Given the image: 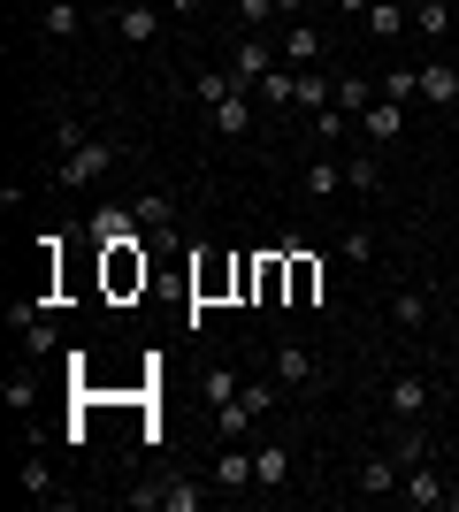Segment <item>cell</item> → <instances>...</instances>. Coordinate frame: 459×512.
Instances as JSON below:
<instances>
[{"mask_svg":"<svg viewBox=\"0 0 459 512\" xmlns=\"http://www.w3.org/2000/svg\"><path fill=\"white\" fill-rule=\"evenodd\" d=\"M115 161H123V146H115V138H85L77 153H62L54 184H69V192H77V184H100V176H108Z\"/></svg>","mask_w":459,"mask_h":512,"instance_id":"6da1fadb","label":"cell"},{"mask_svg":"<svg viewBox=\"0 0 459 512\" xmlns=\"http://www.w3.org/2000/svg\"><path fill=\"white\" fill-rule=\"evenodd\" d=\"M276 62H284V54H276V39H268V31H238V46H230V77H238L245 92L261 85Z\"/></svg>","mask_w":459,"mask_h":512,"instance_id":"7a4b0ae2","label":"cell"},{"mask_svg":"<svg viewBox=\"0 0 459 512\" xmlns=\"http://www.w3.org/2000/svg\"><path fill=\"white\" fill-rule=\"evenodd\" d=\"M352 130L383 153V146H398V138H406V107H398V100H368L360 115H352Z\"/></svg>","mask_w":459,"mask_h":512,"instance_id":"3957f363","label":"cell"},{"mask_svg":"<svg viewBox=\"0 0 459 512\" xmlns=\"http://www.w3.org/2000/svg\"><path fill=\"white\" fill-rule=\"evenodd\" d=\"M383 406H391V421H421V413L437 406V383H429V375H391Z\"/></svg>","mask_w":459,"mask_h":512,"instance_id":"277c9868","label":"cell"},{"mask_svg":"<svg viewBox=\"0 0 459 512\" xmlns=\"http://www.w3.org/2000/svg\"><path fill=\"white\" fill-rule=\"evenodd\" d=\"M398 505H414V512H437L452 505V490H444V474L421 459V467H406V482H398Z\"/></svg>","mask_w":459,"mask_h":512,"instance_id":"5b68a950","label":"cell"},{"mask_svg":"<svg viewBox=\"0 0 459 512\" xmlns=\"http://www.w3.org/2000/svg\"><path fill=\"white\" fill-rule=\"evenodd\" d=\"M398 482H406V467H398L391 451H368L360 474H352V490H360V497H398Z\"/></svg>","mask_w":459,"mask_h":512,"instance_id":"8992f818","label":"cell"},{"mask_svg":"<svg viewBox=\"0 0 459 512\" xmlns=\"http://www.w3.org/2000/svg\"><path fill=\"white\" fill-rule=\"evenodd\" d=\"M276 54H284L291 69H306V62H322V23H284V31H276Z\"/></svg>","mask_w":459,"mask_h":512,"instance_id":"52a82bcc","label":"cell"},{"mask_svg":"<svg viewBox=\"0 0 459 512\" xmlns=\"http://www.w3.org/2000/svg\"><path fill=\"white\" fill-rule=\"evenodd\" d=\"M268 375H276L284 390H306L322 367H314V352H306V344H276V352H268Z\"/></svg>","mask_w":459,"mask_h":512,"instance_id":"ba28073f","label":"cell"},{"mask_svg":"<svg viewBox=\"0 0 459 512\" xmlns=\"http://www.w3.org/2000/svg\"><path fill=\"white\" fill-rule=\"evenodd\" d=\"M115 31L131 46H161V8H153V0H123V8H115Z\"/></svg>","mask_w":459,"mask_h":512,"instance_id":"9c48e42d","label":"cell"},{"mask_svg":"<svg viewBox=\"0 0 459 512\" xmlns=\"http://www.w3.org/2000/svg\"><path fill=\"white\" fill-rule=\"evenodd\" d=\"M253 92H230V100H215L207 107V130H215V138H245V130H253Z\"/></svg>","mask_w":459,"mask_h":512,"instance_id":"30bf717a","label":"cell"},{"mask_svg":"<svg viewBox=\"0 0 459 512\" xmlns=\"http://www.w3.org/2000/svg\"><path fill=\"white\" fill-rule=\"evenodd\" d=\"M8 329H23V352H31V360H46V352H54V321L39 314V306H8Z\"/></svg>","mask_w":459,"mask_h":512,"instance_id":"8fae6325","label":"cell"},{"mask_svg":"<svg viewBox=\"0 0 459 512\" xmlns=\"http://www.w3.org/2000/svg\"><path fill=\"white\" fill-rule=\"evenodd\" d=\"M284 482H291V444L268 436V444L253 451V490H284Z\"/></svg>","mask_w":459,"mask_h":512,"instance_id":"7c38bea8","label":"cell"},{"mask_svg":"<svg viewBox=\"0 0 459 512\" xmlns=\"http://www.w3.org/2000/svg\"><path fill=\"white\" fill-rule=\"evenodd\" d=\"M360 23L391 46V39H406V31H414V8H406V0H368V16H360Z\"/></svg>","mask_w":459,"mask_h":512,"instance_id":"4fadbf2b","label":"cell"},{"mask_svg":"<svg viewBox=\"0 0 459 512\" xmlns=\"http://www.w3.org/2000/svg\"><path fill=\"white\" fill-rule=\"evenodd\" d=\"M199 482H153V490H131V505H161V512H199Z\"/></svg>","mask_w":459,"mask_h":512,"instance_id":"5bb4252c","label":"cell"},{"mask_svg":"<svg viewBox=\"0 0 459 512\" xmlns=\"http://www.w3.org/2000/svg\"><path fill=\"white\" fill-rule=\"evenodd\" d=\"M77 31H85V8H77V0H46L39 8V39H77Z\"/></svg>","mask_w":459,"mask_h":512,"instance_id":"9a60e30c","label":"cell"},{"mask_svg":"<svg viewBox=\"0 0 459 512\" xmlns=\"http://www.w3.org/2000/svg\"><path fill=\"white\" fill-rule=\"evenodd\" d=\"M391 321H398V329H429V321H437V299H429L421 283H406V291L391 299Z\"/></svg>","mask_w":459,"mask_h":512,"instance_id":"2e32d148","label":"cell"},{"mask_svg":"<svg viewBox=\"0 0 459 512\" xmlns=\"http://www.w3.org/2000/svg\"><path fill=\"white\" fill-rule=\"evenodd\" d=\"M253 100H261V107H299V69H291V62H276V69L261 77V85H253Z\"/></svg>","mask_w":459,"mask_h":512,"instance_id":"e0dca14e","label":"cell"},{"mask_svg":"<svg viewBox=\"0 0 459 512\" xmlns=\"http://www.w3.org/2000/svg\"><path fill=\"white\" fill-rule=\"evenodd\" d=\"M215 490H253V451H245V444H230L215 459Z\"/></svg>","mask_w":459,"mask_h":512,"instance_id":"ac0fdd59","label":"cell"},{"mask_svg":"<svg viewBox=\"0 0 459 512\" xmlns=\"http://www.w3.org/2000/svg\"><path fill=\"white\" fill-rule=\"evenodd\" d=\"M131 207H138V230H153V237H169V222H176V199H169V192H138Z\"/></svg>","mask_w":459,"mask_h":512,"instance_id":"d6986e66","label":"cell"},{"mask_svg":"<svg viewBox=\"0 0 459 512\" xmlns=\"http://www.w3.org/2000/svg\"><path fill=\"white\" fill-rule=\"evenodd\" d=\"M421 100L459 107V69H452V62H429V69H421Z\"/></svg>","mask_w":459,"mask_h":512,"instance_id":"ffe728a7","label":"cell"},{"mask_svg":"<svg viewBox=\"0 0 459 512\" xmlns=\"http://www.w3.org/2000/svg\"><path fill=\"white\" fill-rule=\"evenodd\" d=\"M306 192H314V199H337V192H345V161L314 153V169H306Z\"/></svg>","mask_w":459,"mask_h":512,"instance_id":"44dd1931","label":"cell"},{"mask_svg":"<svg viewBox=\"0 0 459 512\" xmlns=\"http://www.w3.org/2000/svg\"><path fill=\"white\" fill-rule=\"evenodd\" d=\"M230 92H245L238 77H230V69H199V77H192V100H199V107H215V100H230Z\"/></svg>","mask_w":459,"mask_h":512,"instance_id":"7402d4cb","label":"cell"},{"mask_svg":"<svg viewBox=\"0 0 459 512\" xmlns=\"http://www.w3.org/2000/svg\"><path fill=\"white\" fill-rule=\"evenodd\" d=\"M391 459H398V467H421V459H429V436H421V421H398Z\"/></svg>","mask_w":459,"mask_h":512,"instance_id":"603a6c76","label":"cell"},{"mask_svg":"<svg viewBox=\"0 0 459 512\" xmlns=\"http://www.w3.org/2000/svg\"><path fill=\"white\" fill-rule=\"evenodd\" d=\"M414 31L421 39H444L452 31V0H414Z\"/></svg>","mask_w":459,"mask_h":512,"instance_id":"cb8c5ba5","label":"cell"},{"mask_svg":"<svg viewBox=\"0 0 459 512\" xmlns=\"http://www.w3.org/2000/svg\"><path fill=\"white\" fill-rule=\"evenodd\" d=\"M345 192H383V161L375 153H352L345 161Z\"/></svg>","mask_w":459,"mask_h":512,"instance_id":"d4e9b609","label":"cell"},{"mask_svg":"<svg viewBox=\"0 0 459 512\" xmlns=\"http://www.w3.org/2000/svg\"><path fill=\"white\" fill-rule=\"evenodd\" d=\"M238 23H245V31H268V23H284V0H238Z\"/></svg>","mask_w":459,"mask_h":512,"instance_id":"484cf974","label":"cell"},{"mask_svg":"<svg viewBox=\"0 0 459 512\" xmlns=\"http://www.w3.org/2000/svg\"><path fill=\"white\" fill-rule=\"evenodd\" d=\"M414 92H421V69H406V62H398V69H383V100H398V107H406Z\"/></svg>","mask_w":459,"mask_h":512,"instance_id":"4316f807","label":"cell"},{"mask_svg":"<svg viewBox=\"0 0 459 512\" xmlns=\"http://www.w3.org/2000/svg\"><path fill=\"white\" fill-rule=\"evenodd\" d=\"M23 490L39 497V505H54V467H46V459H23Z\"/></svg>","mask_w":459,"mask_h":512,"instance_id":"83f0119b","label":"cell"},{"mask_svg":"<svg viewBox=\"0 0 459 512\" xmlns=\"http://www.w3.org/2000/svg\"><path fill=\"white\" fill-rule=\"evenodd\" d=\"M329 107H345V115H360V107H368V77H337Z\"/></svg>","mask_w":459,"mask_h":512,"instance_id":"f1b7e54d","label":"cell"},{"mask_svg":"<svg viewBox=\"0 0 459 512\" xmlns=\"http://www.w3.org/2000/svg\"><path fill=\"white\" fill-rule=\"evenodd\" d=\"M238 367H207V398H215V406H230V398H238Z\"/></svg>","mask_w":459,"mask_h":512,"instance_id":"f546056e","label":"cell"},{"mask_svg":"<svg viewBox=\"0 0 459 512\" xmlns=\"http://www.w3.org/2000/svg\"><path fill=\"white\" fill-rule=\"evenodd\" d=\"M337 253H345V260H375V230H360V222H352V230L337 237Z\"/></svg>","mask_w":459,"mask_h":512,"instance_id":"4dcf8cb0","label":"cell"},{"mask_svg":"<svg viewBox=\"0 0 459 512\" xmlns=\"http://www.w3.org/2000/svg\"><path fill=\"white\" fill-rule=\"evenodd\" d=\"M329 92H337V85H322L314 69H299V107H314V115H322V107H329Z\"/></svg>","mask_w":459,"mask_h":512,"instance_id":"1f68e13d","label":"cell"},{"mask_svg":"<svg viewBox=\"0 0 459 512\" xmlns=\"http://www.w3.org/2000/svg\"><path fill=\"white\" fill-rule=\"evenodd\" d=\"M345 130H352V115H345V107H322V123H314V138H322V146H337Z\"/></svg>","mask_w":459,"mask_h":512,"instance_id":"d6a6232c","label":"cell"},{"mask_svg":"<svg viewBox=\"0 0 459 512\" xmlns=\"http://www.w3.org/2000/svg\"><path fill=\"white\" fill-rule=\"evenodd\" d=\"M314 283H322V268H314V260H291V291H299V299H314Z\"/></svg>","mask_w":459,"mask_h":512,"instance_id":"836d02e7","label":"cell"},{"mask_svg":"<svg viewBox=\"0 0 459 512\" xmlns=\"http://www.w3.org/2000/svg\"><path fill=\"white\" fill-rule=\"evenodd\" d=\"M8 406L31 413V406H39V383H31V375H16V383H8Z\"/></svg>","mask_w":459,"mask_h":512,"instance_id":"e575fe53","label":"cell"},{"mask_svg":"<svg viewBox=\"0 0 459 512\" xmlns=\"http://www.w3.org/2000/svg\"><path fill=\"white\" fill-rule=\"evenodd\" d=\"M85 138H92L85 123H54V153H77V146H85Z\"/></svg>","mask_w":459,"mask_h":512,"instance_id":"d590c367","label":"cell"},{"mask_svg":"<svg viewBox=\"0 0 459 512\" xmlns=\"http://www.w3.org/2000/svg\"><path fill=\"white\" fill-rule=\"evenodd\" d=\"M161 8H169V16H199V0H161Z\"/></svg>","mask_w":459,"mask_h":512,"instance_id":"8d00e7d4","label":"cell"},{"mask_svg":"<svg viewBox=\"0 0 459 512\" xmlns=\"http://www.w3.org/2000/svg\"><path fill=\"white\" fill-rule=\"evenodd\" d=\"M329 8H345V16H368V0H329Z\"/></svg>","mask_w":459,"mask_h":512,"instance_id":"74e56055","label":"cell"},{"mask_svg":"<svg viewBox=\"0 0 459 512\" xmlns=\"http://www.w3.org/2000/svg\"><path fill=\"white\" fill-rule=\"evenodd\" d=\"M452 505H459V490H452Z\"/></svg>","mask_w":459,"mask_h":512,"instance_id":"f35d334b","label":"cell"}]
</instances>
